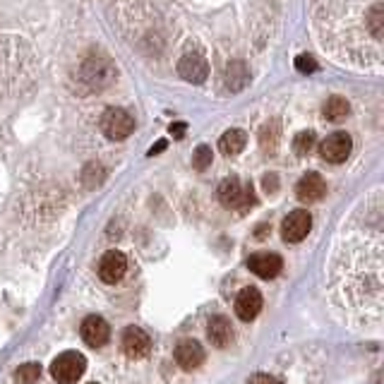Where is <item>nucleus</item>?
I'll return each mask as SVG.
<instances>
[{"label":"nucleus","mask_w":384,"mask_h":384,"mask_svg":"<svg viewBox=\"0 0 384 384\" xmlns=\"http://www.w3.org/2000/svg\"><path fill=\"white\" fill-rule=\"evenodd\" d=\"M178 73L185 82L190 84H202L209 75V65H207V58L200 53V50H190L180 58L178 63Z\"/></svg>","instance_id":"obj_7"},{"label":"nucleus","mask_w":384,"mask_h":384,"mask_svg":"<svg viewBox=\"0 0 384 384\" xmlns=\"http://www.w3.org/2000/svg\"><path fill=\"white\" fill-rule=\"evenodd\" d=\"M260 310H262V293L252 286L242 288L238 293V298H236V315H238L242 322H250L260 315Z\"/></svg>","instance_id":"obj_12"},{"label":"nucleus","mask_w":384,"mask_h":384,"mask_svg":"<svg viewBox=\"0 0 384 384\" xmlns=\"http://www.w3.org/2000/svg\"><path fill=\"white\" fill-rule=\"evenodd\" d=\"M247 269L255 276H260V279H274V276H279L281 269H284V262H281V257L274 255V252H255V255H250V260H247Z\"/></svg>","instance_id":"obj_9"},{"label":"nucleus","mask_w":384,"mask_h":384,"mask_svg":"<svg viewBox=\"0 0 384 384\" xmlns=\"http://www.w3.org/2000/svg\"><path fill=\"white\" fill-rule=\"evenodd\" d=\"M296 70H300L303 75H310V73H315L317 70V60L312 58V55H298L296 58Z\"/></svg>","instance_id":"obj_25"},{"label":"nucleus","mask_w":384,"mask_h":384,"mask_svg":"<svg viewBox=\"0 0 384 384\" xmlns=\"http://www.w3.org/2000/svg\"><path fill=\"white\" fill-rule=\"evenodd\" d=\"M262 185H265L267 195H274V192L279 190V175H276V173H265V178H262Z\"/></svg>","instance_id":"obj_26"},{"label":"nucleus","mask_w":384,"mask_h":384,"mask_svg":"<svg viewBox=\"0 0 384 384\" xmlns=\"http://www.w3.org/2000/svg\"><path fill=\"white\" fill-rule=\"evenodd\" d=\"M315 144H317V135L312 133V130H303V133H298L296 137H293V151H296L298 156L310 154V151L315 149Z\"/></svg>","instance_id":"obj_21"},{"label":"nucleus","mask_w":384,"mask_h":384,"mask_svg":"<svg viewBox=\"0 0 384 384\" xmlns=\"http://www.w3.org/2000/svg\"><path fill=\"white\" fill-rule=\"evenodd\" d=\"M219 200L226 209H240V211H247L257 204V197H255L252 185L250 183L242 185L240 178H236V175L226 178L224 183L219 185Z\"/></svg>","instance_id":"obj_1"},{"label":"nucleus","mask_w":384,"mask_h":384,"mask_svg":"<svg viewBox=\"0 0 384 384\" xmlns=\"http://www.w3.org/2000/svg\"><path fill=\"white\" fill-rule=\"evenodd\" d=\"M310 229H312L310 211L296 209V211H291L284 219V224H281V238L286 242H300L307 233H310Z\"/></svg>","instance_id":"obj_6"},{"label":"nucleus","mask_w":384,"mask_h":384,"mask_svg":"<svg viewBox=\"0 0 384 384\" xmlns=\"http://www.w3.org/2000/svg\"><path fill=\"white\" fill-rule=\"evenodd\" d=\"M166 149V140H159V142L154 144V149H149V156H154V154H161V151Z\"/></svg>","instance_id":"obj_29"},{"label":"nucleus","mask_w":384,"mask_h":384,"mask_svg":"<svg viewBox=\"0 0 384 384\" xmlns=\"http://www.w3.org/2000/svg\"><path fill=\"white\" fill-rule=\"evenodd\" d=\"M325 195H327V183H325V178H322L320 173H315V171H310V173H305L300 180H298L296 197L303 202V204H312V202H320Z\"/></svg>","instance_id":"obj_11"},{"label":"nucleus","mask_w":384,"mask_h":384,"mask_svg":"<svg viewBox=\"0 0 384 384\" xmlns=\"http://www.w3.org/2000/svg\"><path fill=\"white\" fill-rule=\"evenodd\" d=\"M79 77L87 84L92 92H101L104 87H108L115 77V65L111 63L106 55H92L82 63L79 68Z\"/></svg>","instance_id":"obj_2"},{"label":"nucleus","mask_w":384,"mask_h":384,"mask_svg":"<svg viewBox=\"0 0 384 384\" xmlns=\"http://www.w3.org/2000/svg\"><path fill=\"white\" fill-rule=\"evenodd\" d=\"M151 351V338L140 327H128L123 332V353L130 361H140V358L149 356Z\"/></svg>","instance_id":"obj_10"},{"label":"nucleus","mask_w":384,"mask_h":384,"mask_svg":"<svg viewBox=\"0 0 384 384\" xmlns=\"http://www.w3.org/2000/svg\"><path fill=\"white\" fill-rule=\"evenodd\" d=\"M175 361L183 370H195L204 363V348L197 341H180L178 348H175Z\"/></svg>","instance_id":"obj_14"},{"label":"nucleus","mask_w":384,"mask_h":384,"mask_svg":"<svg viewBox=\"0 0 384 384\" xmlns=\"http://www.w3.org/2000/svg\"><path fill=\"white\" fill-rule=\"evenodd\" d=\"M247 84H250V70H247V65L242 60L229 63V68H226V87L231 92H242Z\"/></svg>","instance_id":"obj_16"},{"label":"nucleus","mask_w":384,"mask_h":384,"mask_svg":"<svg viewBox=\"0 0 384 384\" xmlns=\"http://www.w3.org/2000/svg\"><path fill=\"white\" fill-rule=\"evenodd\" d=\"M353 140L348 133H334L320 144V156L327 164H343L351 156Z\"/></svg>","instance_id":"obj_5"},{"label":"nucleus","mask_w":384,"mask_h":384,"mask_svg":"<svg viewBox=\"0 0 384 384\" xmlns=\"http://www.w3.org/2000/svg\"><path fill=\"white\" fill-rule=\"evenodd\" d=\"M192 164H195L197 171H204L211 166V146L207 144H200L195 149V154H192Z\"/></svg>","instance_id":"obj_24"},{"label":"nucleus","mask_w":384,"mask_h":384,"mask_svg":"<svg viewBox=\"0 0 384 384\" xmlns=\"http://www.w3.org/2000/svg\"><path fill=\"white\" fill-rule=\"evenodd\" d=\"M348 111H351V106H348V101L343 99V96H332V99H327L325 104V118L332 120V123H338V120H343L348 115Z\"/></svg>","instance_id":"obj_18"},{"label":"nucleus","mask_w":384,"mask_h":384,"mask_svg":"<svg viewBox=\"0 0 384 384\" xmlns=\"http://www.w3.org/2000/svg\"><path fill=\"white\" fill-rule=\"evenodd\" d=\"M79 332H82V338H84V341H87L89 346H94V348L104 346V343L111 338V327H108V322H106L104 317H99V315H89L87 320L82 322Z\"/></svg>","instance_id":"obj_13"},{"label":"nucleus","mask_w":384,"mask_h":384,"mask_svg":"<svg viewBox=\"0 0 384 384\" xmlns=\"http://www.w3.org/2000/svg\"><path fill=\"white\" fill-rule=\"evenodd\" d=\"M247 384H281V380H276V377L271 375H265V372H257V375H252Z\"/></svg>","instance_id":"obj_27"},{"label":"nucleus","mask_w":384,"mask_h":384,"mask_svg":"<svg viewBox=\"0 0 384 384\" xmlns=\"http://www.w3.org/2000/svg\"><path fill=\"white\" fill-rule=\"evenodd\" d=\"M245 144H247V135L242 133V130H229V133H224L219 140V149H221V154H226V156L240 154V151L245 149Z\"/></svg>","instance_id":"obj_17"},{"label":"nucleus","mask_w":384,"mask_h":384,"mask_svg":"<svg viewBox=\"0 0 384 384\" xmlns=\"http://www.w3.org/2000/svg\"><path fill=\"white\" fill-rule=\"evenodd\" d=\"M92 384H96V382H92Z\"/></svg>","instance_id":"obj_30"},{"label":"nucleus","mask_w":384,"mask_h":384,"mask_svg":"<svg viewBox=\"0 0 384 384\" xmlns=\"http://www.w3.org/2000/svg\"><path fill=\"white\" fill-rule=\"evenodd\" d=\"M101 130L108 140L120 142V140H128L135 130V118L125 108H108L101 118Z\"/></svg>","instance_id":"obj_4"},{"label":"nucleus","mask_w":384,"mask_h":384,"mask_svg":"<svg viewBox=\"0 0 384 384\" xmlns=\"http://www.w3.org/2000/svg\"><path fill=\"white\" fill-rule=\"evenodd\" d=\"M128 271V260H125L123 252L118 250H108L99 262V276L104 284H118L120 279Z\"/></svg>","instance_id":"obj_8"},{"label":"nucleus","mask_w":384,"mask_h":384,"mask_svg":"<svg viewBox=\"0 0 384 384\" xmlns=\"http://www.w3.org/2000/svg\"><path fill=\"white\" fill-rule=\"evenodd\" d=\"M41 377V365L39 363H24L15 370V382L17 384H34Z\"/></svg>","instance_id":"obj_22"},{"label":"nucleus","mask_w":384,"mask_h":384,"mask_svg":"<svg viewBox=\"0 0 384 384\" xmlns=\"http://www.w3.org/2000/svg\"><path fill=\"white\" fill-rule=\"evenodd\" d=\"M104 180H106L104 166L96 164V161H92V164L84 166V171H82V183L87 185L89 190H94V188H99V185H104Z\"/></svg>","instance_id":"obj_20"},{"label":"nucleus","mask_w":384,"mask_h":384,"mask_svg":"<svg viewBox=\"0 0 384 384\" xmlns=\"http://www.w3.org/2000/svg\"><path fill=\"white\" fill-rule=\"evenodd\" d=\"M185 128H188L185 123H173V125H171V135H173L175 140H180L185 135Z\"/></svg>","instance_id":"obj_28"},{"label":"nucleus","mask_w":384,"mask_h":384,"mask_svg":"<svg viewBox=\"0 0 384 384\" xmlns=\"http://www.w3.org/2000/svg\"><path fill=\"white\" fill-rule=\"evenodd\" d=\"M281 140V128H279V120H269L265 128L260 130V146L265 151H276Z\"/></svg>","instance_id":"obj_19"},{"label":"nucleus","mask_w":384,"mask_h":384,"mask_svg":"<svg viewBox=\"0 0 384 384\" xmlns=\"http://www.w3.org/2000/svg\"><path fill=\"white\" fill-rule=\"evenodd\" d=\"M209 338L216 348H226L231 341H233V327H231L229 317L216 315L209 320Z\"/></svg>","instance_id":"obj_15"},{"label":"nucleus","mask_w":384,"mask_h":384,"mask_svg":"<svg viewBox=\"0 0 384 384\" xmlns=\"http://www.w3.org/2000/svg\"><path fill=\"white\" fill-rule=\"evenodd\" d=\"M367 24H370L372 37L382 39V32H384V5H382V0L372 5L370 15H367Z\"/></svg>","instance_id":"obj_23"},{"label":"nucleus","mask_w":384,"mask_h":384,"mask_svg":"<svg viewBox=\"0 0 384 384\" xmlns=\"http://www.w3.org/2000/svg\"><path fill=\"white\" fill-rule=\"evenodd\" d=\"M87 370V358L77 351H65L50 363V375L58 384H75Z\"/></svg>","instance_id":"obj_3"}]
</instances>
